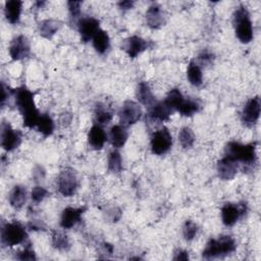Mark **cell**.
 <instances>
[{
  "label": "cell",
  "mask_w": 261,
  "mask_h": 261,
  "mask_svg": "<svg viewBox=\"0 0 261 261\" xmlns=\"http://www.w3.org/2000/svg\"><path fill=\"white\" fill-rule=\"evenodd\" d=\"M34 93L24 86L14 90V102L22 115L23 125L29 128L36 127L38 119L41 115L34 101Z\"/></svg>",
  "instance_id": "obj_1"
},
{
  "label": "cell",
  "mask_w": 261,
  "mask_h": 261,
  "mask_svg": "<svg viewBox=\"0 0 261 261\" xmlns=\"http://www.w3.org/2000/svg\"><path fill=\"white\" fill-rule=\"evenodd\" d=\"M237 248V243L231 236H220L217 239H211L206 244L205 249L202 252V256L205 259H214L226 256L232 253Z\"/></svg>",
  "instance_id": "obj_2"
},
{
  "label": "cell",
  "mask_w": 261,
  "mask_h": 261,
  "mask_svg": "<svg viewBox=\"0 0 261 261\" xmlns=\"http://www.w3.org/2000/svg\"><path fill=\"white\" fill-rule=\"evenodd\" d=\"M225 156L234 161L242 162L247 166H251L256 162V143L241 144L239 142H229L225 146Z\"/></svg>",
  "instance_id": "obj_3"
},
{
  "label": "cell",
  "mask_w": 261,
  "mask_h": 261,
  "mask_svg": "<svg viewBox=\"0 0 261 261\" xmlns=\"http://www.w3.org/2000/svg\"><path fill=\"white\" fill-rule=\"evenodd\" d=\"M233 23L237 38L244 44L250 43L253 39V25L248 9L240 6L233 13Z\"/></svg>",
  "instance_id": "obj_4"
},
{
  "label": "cell",
  "mask_w": 261,
  "mask_h": 261,
  "mask_svg": "<svg viewBox=\"0 0 261 261\" xmlns=\"http://www.w3.org/2000/svg\"><path fill=\"white\" fill-rule=\"evenodd\" d=\"M28 238L24 226L17 222H7L1 228V243L7 247H13L23 243Z\"/></svg>",
  "instance_id": "obj_5"
},
{
  "label": "cell",
  "mask_w": 261,
  "mask_h": 261,
  "mask_svg": "<svg viewBox=\"0 0 261 261\" xmlns=\"http://www.w3.org/2000/svg\"><path fill=\"white\" fill-rule=\"evenodd\" d=\"M58 192L63 197H71L79 188V179L76 173L72 169H64L57 179Z\"/></svg>",
  "instance_id": "obj_6"
},
{
  "label": "cell",
  "mask_w": 261,
  "mask_h": 261,
  "mask_svg": "<svg viewBox=\"0 0 261 261\" xmlns=\"http://www.w3.org/2000/svg\"><path fill=\"white\" fill-rule=\"evenodd\" d=\"M151 150L155 155H163L169 151L172 146V137L166 127L156 130L151 137Z\"/></svg>",
  "instance_id": "obj_7"
},
{
  "label": "cell",
  "mask_w": 261,
  "mask_h": 261,
  "mask_svg": "<svg viewBox=\"0 0 261 261\" xmlns=\"http://www.w3.org/2000/svg\"><path fill=\"white\" fill-rule=\"evenodd\" d=\"M143 111L141 106L137 102H134L132 100L125 101L118 112L119 121L123 126L135 124L137 121L140 120Z\"/></svg>",
  "instance_id": "obj_8"
},
{
  "label": "cell",
  "mask_w": 261,
  "mask_h": 261,
  "mask_svg": "<svg viewBox=\"0 0 261 261\" xmlns=\"http://www.w3.org/2000/svg\"><path fill=\"white\" fill-rule=\"evenodd\" d=\"M21 143V133L11 127L8 122L3 121L1 125V146L7 151L11 152L16 149Z\"/></svg>",
  "instance_id": "obj_9"
},
{
  "label": "cell",
  "mask_w": 261,
  "mask_h": 261,
  "mask_svg": "<svg viewBox=\"0 0 261 261\" xmlns=\"http://www.w3.org/2000/svg\"><path fill=\"white\" fill-rule=\"evenodd\" d=\"M260 109L261 106L259 96H255L248 100L242 111V122L248 127L255 125L260 116Z\"/></svg>",
  "instance_id": "obj_10"
},
{
  "label": "cell",
  "mask_w": 261,
  "mask_h": 261,
  "mask_svg": "<svg viewBox=\"0 0 261 261\" xmlns=\"http://www.w3.org/2000/svg\"><path fill=\"white\" fill-rule=\"evenodd\" d=\"M247 207L246 204L226 203L221 208V219L224 225L232 226L244 215Z\"/></svg>",
  "instance_id": "obj_11"
},
{
  "label": "cell",
  "mask_w": 261,
  "mask_h": 261,
  "mask_svg": "<svg viewBox=\"0 0 261 261\" xmlns=\"http://www.w3.org/2000/svg\"><path fill=\"white\" fill-rule=\"evenodd\" d=\"M31 47L25 36L19 35L12 39L9 45V55L13 60H21L30 55Z\"/></svg>",
  "instance_id": "obj_12"
},
{
  "label": "cell",
  "mask_w": 261,
  "mask_h": 261,
  "mask_svg": "<svg viewBox=\"0 0 261 261\" xmlns=\"http://www.w3.org/2000/svg\"><path fill=\"white\" fill-rule=\"evenodd\" d=\"M100 21L94 17H83L77 22L79 33L81 36V40L84 43L89 42L93 39L96 32L100 29L99 28Z\"/></svg>",
  "instance_id": "obj_13"
},
{
  "label": "cell",
  "mask_w": 261,
  "mask_h": 261,
  "mask_svg": "<svg viewBox=\"0 0 261 261\" xmlns=\"http://www.w3.org/2000/svg\"><path fill=\"white\" fill-rule=\"evenodd\" d=\"M86 209V207H66L61 213L60 226L65 229H69L72 226H74L77 222L81 221L82 215L84 214Z\"/></svg>",
  "instance_id": "obj_14"
},
{
  "label": "cell",
  "mask_w": 261,
  "mask_h": 261,
  "mask_svg": "<svg viewBox=\"0 0 261 261\" xmlns=\"http://www.w3.org/2000/svg\"><path fill=\"white\" fill-rule=\"evenodd\" d=\"M238 168H239V163L226 156L220 159L217 163L218 176L224 180L232 179L238 172Z\"/></svg>",
  "instance_id": "obj_15"
},
{
  "label": "cell",
  "mask_w": 261,
  "mask_h": 261,
  "mask_svg": "<svg viewBox=\"0 0 261 261\" xmlns=\"http://www.w3.org/2000/svg\"><path fill=\"white\" fill-rule=\"evenodd\" d=\"M123 48L130 58H136L148 48V42L139 36H132L125 40Z\"/></svg>",
  "instance_id": "obj_16"
},
{
  "label": "cell",
  "mask_w": 261,
  "mask_h": 261,
  "mask_svg": "<svg viewBox=\"0 0 261 261\" xmlns=\"http://www.w3.org/2000/svg\"><path fill=\"white\" fill-rule=\"evenodd\" d=\"M146 21L151 29H159L165 23V14L159 5L153 4L147 9Z\"/></svg>",
  "instance_id": "obj_17"
},
{
  "label": "cell",
  "mask_w": 261,
  "mask_h": 261,
  "mask_svg": "<svg viewBox=\"0 0 261 261\" xmlns=\"http://www.w3.org/2000/svg\"><path fill=\"white\" fill-rule=\"evenodd\" d=\"M173 111L174 110L168 105V103L165 100H163V101L156 102L155 105L150 108L149 115L153 120L165 121L169 119Z\"/></svg>",
  "instance_id": "obj_18"
},
{
  "label": "cell",
  "mask_w": 261,
  "mask_h": 261,
  "mask_svg": "<svg viewBox=\"0 0 261 261\" xmlns=\"http://www.w3.org/2000/svg\"><path fill=\"white\" fill-rule=\"evenodd\" d=\"M88 141L93 149L101 150L104 147L105 142L107 141V135L100 125L95 124L89 130Z\"/></svg>",
  "instance_id": "obj_19"
},
{
  "label": "cell",
  "mask_w": 261,
  "mask_h": 261,
  "mask_svg": "<svg viewBox=\"0 0 261 261\" xmlns=\"http://www.w3.org/2000/svg\"><path fill=\"white\" fill-rule=\"evenodd\" d=\"M22 2L19 0H9L5 2L4 14L8 22L15 24L19 21L21 14Z\"/></svg>",
  "instance_id": "obj_20"
},
{
  "label": "cell",
  "mask_w": 261,
  "mask_h": 261,
  "mask_svg": "<svg viewBox=\"0 0 261 261\" xmlns=\"http://www.w3.org/2000/svg\"><path fill=\"white\" fill-rule=\"evenodd\" d=\"M136 95H137V98L140 101V103L145 105L146 107H149V109L152 106H154L155 103L157 102L152 91H151L150 86L146 82H141L138 85Z\"/></svg>",
  "instance_id": "obj_21"
},
{
  "label": "cell",
  "mask_w": 261,
  "mask_h": 261,
  "mask_svg": "<svg viewBox=\"0 0 261 261\" xmlns=\"http://www.w3.org/2000/svg\"><path fill=\"white\" fill-rule=\"evenodd\" d=\"M109 140L114 148L118 149L123 147L127 140V130L125 126L121 124L113 125L109 130Z\"/></svg>",
  "instance_id": "obj_22"
},
{
  "label": "cell",
  "mask_w": 261,
  "mask_h": 261,
  "mask_svg": "<svg viewBox=\"0 0 261 261\" xmlns=\"http://www.w3.org/2000/svg\"><path fill=\"white\" fill-rule=\"evenodd\" d=\"M10 205L15 209H20L27 202V190L25 187L16 185L12 188L8 197Z\"/></svg>",
  "instance_id": "obj_23"
},
{
  "label": "cell",
  "mask_w": 261,
  "mask_h": 261,
  "mask_svg": "<svg viewBox=\"0 0 261 261\" xmlns=\"http://www.w3.org/2000/svg\"><path fill=\"white\" fill-rule=\"evenodd\" d=\"M92 41H93V46H94L95 50L99 54H104L109 49V46H110L109 36L105 31H103L101 29H99L96 32Z\"/></svg>",
  "instance_id": "obj_24"
},
{
  "label": "cell",
  "mask_w": 261,
  "mask_h": 261,
  "mask_svg": "<svg viewBox=\"0 0 261 261\" xmlns=\"http://www.w3.org/2000/svg\"><path fill=\"white\" fill-rule=\"evenodd\" d=\"M36 127L44 137H48L53 134L55 125L51 116L47 113H43L40 115Z\"/></svg>",
  "instance_id": "obj_25"
},
{
  "label": "cell",
  "mask_w": 261,
  "mask_h": 261,
  "mask_svg": "<svg viewBox=\"0 0 261 261\" xmlns=\"http://www.w3.org/2000/svg\"><path fill=\"white\" fill-rule=\"evenodd\" d=\"M187 77L190 84H192L195 87H200L203 83V74L200 65H198L194 61H191L188 65Z\"/></svg>",
  "instance_id": "obj_26"
},
{
  "label": "cell",
  "mask_w": 261,
  "mask_h": 261,
  "mask_svg": "<svg viewBox=\"0 0 261 261\" xmlns=\"http://www.w3.org/2000/svg\"><path fill=\"white\" fill-rule=\"evenodd\" d=\"M59 29V22L54 19H44L39 23V33L46 39L52 38Z\"/></svg>",
  "instance_id": "obj_27"
},
{
  "label": "cell",
  "mask_w": 261,
  "mask_h": 261,
  "mask_svg": "<svg viewBox=\"0 0 261 261\" xmlns=\"http://www.w3.org/2000/svg\"><path fill=\"white\" fill-rule=\"evenodd\" d=\"M200 107L201 105L198 101L184 98L181 103L178 105L176 111H178L184 116H192L200 110Z\"/></svg>",
  "instance_id": "obj_28"
},
{
  "label": "cell",
  "mask_w": 261,
  "mask_h": 261,
  "mask_svg": "<svg viewBox=\"0 0 261 261\" xmlns=\"http://www.w3.org/2000/svg\"><path fill=\"white\" fill-rule=\"evenodd\" d=\"M94 117H95V121L98 125H102V124H107L110 122V120L112 119V113L111 111H109L104 105L102 104H97V106L95 107V111H94Z\"/></svg>",
  "instance_id": "obj_29"
},
{
  "label": "cell",
  "mask_w": 261,
  "mask_h": 261,
  "mask_svg": "<svg viewBox=\"0 0 261 261\" xmlns=\"http://www.w3.org/2000/svg\"><path fill=\"white\" fill-rule=\"evenodd\" d=\"M195 134L189 126H184L178 133V141L182 148L190 149L195 143Z\"/></svg>",
  "instance_id": "obj_30"
},
{
  "label": "cell",
  "mask_w": 261,
  "mask_h": 261,
  "mask_svg": "<svg viewBox=\"0 0 261 261\" xmlns=\"http://www.w3.org/2000/svg\"><path fill=\"white\" fill-rule=\"evenodd\" d=\"M52 245L59 251H67L70 248V242L66 234L61 231H54L52 234Z\"/></svg>",
  "instance_id": "obj_31"
},
{
  "label": "cell",
  "mask_w": 261,
  "mask_h": 261,
  "mask_svg": "<svg viewBox=\"0 0 261 261\" xmlns=\"http://www.w3.org/2000/svg\"><path fill=\"white\" fill-rule=\"evenodd\" d=\"M108 170L112 173H118L122 169V159L120 153L116 150H113L109 153L108 156Z\"/></svg>",
  "instance_id": "obj_32"
},
{
  "label": "cell",
  "mask_w": 261,
  "mask_h": 261,
  "mask_svg": "<svg viewBox=\"0 0 261 261\" xmlns=\"http://www.w3.org/2000/svg\"><path fill=\"white\" fill-rule=\"evenodd\" d=\"M198 231V227L196 225L195 222H193L192 220H187L182 226V234L185 240L187 241H192Z\"/></svg>",
  "instance_id": "obj_33"
},
{
  "label": "cell",
  "mask_w": 261,
  "mask_h": 261,
  "mask_svg": "<svg viewBox=\"0 0 261 261\" xmlns=\"http://www.w3.org/2000/svg\"><path fill=\"white\" fill-rule=\"evenodd\" d=\"M48 194L49 193L45 188H43L41 186H36L32 189L31 198L35 203H40L48 196Z\"/></svg>",
  "instance_id": "obj_34"
},
{
  "label": "cell",
  "mask_w": 261,
  "mask_h": 261,
  "mask_svg": "<svg viewBox=\"0 0 261 261\" xmlns=\"http://www.w3.org/2000/svg\"><path fill=\"white\" fill-rule=\"evenodd\" d=\"M16 258L19 260H36L37 259L31 244L27 245L22 251L18 252V255L16 256Z\"/></svg>",
  "instance_id": "obj_35"
},
{
  "label": "cell",
  "mask_w": 261,
  "mask_h": 261,
  "mask_svg": "<svg viewBox=\"0 0 261 261\" xmlns=\"http://www.w3.org/2000/svg\"><path fill=\"white\" fill-rule=\"evenodd\" d=\"M198 59L200 61V63L204 66H207V65H210L213 63V60H214V54L212 52H210L209 50L207 49H204L200 52V54L198 55Z\"/></svg>",
  "instance_id": "obj_36"
},
{
  "label": "cell",
  "mask_w": 261,
  "mask_h": 261,
  "mask_svg": "<svg viewBox=\"0 0 261 261\" xmlns=\"http://www.w3.org/2000/svg\"><path fill=\"white\" fill-rule=\"evenodd\" d=\"M81 5H82L81 1H68L67 2V7H68V10H69V14H70L71 19H75L80 15Z\"/></svg>",
  "instance_id": "obj_37"
},
{
  "label": "cell",
  "mask_w": 261,
  "mask_h": 261,
  "mask_svg": "<svg viewBox=\"0 0 261 261\" xmlns=\"http://www.w3.org/2000/svg\"><path fill=\"white\" fill-rule=\"evenodd\" d=\"M14 95V90H11L8 86L2 83V97H1V105L4 106L5 101L10 98V96Z\"/></svg>",
  "instance_id": "obj_38"
},
{
  "label": "cell",
  "mask_w": 261,
  "mask_h": 261,
  "mask_svg": "<svg viewBox=\"0 0 261 261\" xmlns=\"http://www.w3.org/2000/svg\"><path fill=\"white\" fill-rule=\"evenodd\" d=\"M107 214H109V219L111 221H117L120 218L121 212H120V210L118 208L112 207L110 210L107 211Z\"/></svg>",
  "instance_id": "obj_39"
},
{
  "label": "cell",
  "mask_w": 261,
  "mask_h": 261,
  "mask_svg": "<svg viewBox=\"0 0 261 261\" xmlns=\"http://www.w3.org/2000/svg\"><path fill=\"white\" fill-rule=\"evenodd\" d=\"M72 119V115L71 113L69 112H64V113H61L60 117H59V122L62 124V125H68L70 123Z\"/></svg>",
  "instance_id": "obj_40"
},
{
  "label": "cell",
  "mask_w": 261,
  "mask_h": 261,
  "mask_svg": "<svg viewBox=\"0 0 261 261\" xmlns=\"http://www.w3.org/2000/svg\"><path fill=\"white\" fill-rule=\"evenodd\" d=\"M189 259V254L185 250H177L174 253L173 260H188Z\"/></svg>",
  "instance_id": "obj_41"
},
{
  "label": "cell",
  "mask_w": 261,
  "mask_h": 261,
  "mask_svg": "<svg viewBox=\"0 0 261 261\" xmlns=\"http://www.w3.org/2000/svg\"><path fill=\"white\" fill-rule=\"evenodd\" d=\"M34 176L36 178V180H40L42 178H44L45 176V170L43 169V167L41 166H37L34 170Z\"/></svg>",
  "instance_id": "obj_42"
},
{
  "label": "cell",
  "mask_w": 261,
  "mask_h": 261,
  "mask_svg": "<svg viewBox=\"0 0 261 261\" xmlns=\"http://www.w3.org/2000/svg\"><path fill=\"white\" fill-rule=\"evenodd\" d=\"M134 4H135V2H134V1H128V0L118 2V6H119V8H120V9H122V10H128V9H132V8H133V6H134Z\"/></svg>",
  "instance_id": "obj_43"
}]
</instances>
